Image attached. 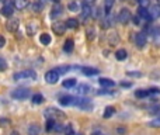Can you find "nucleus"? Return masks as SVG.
Returning a JSON list of instances; mask_svg holds the SVG:
<instances>
[{
	"label": "nucleus",
	"mask_w": 160,
	"mask_h": 135,
	"mask_svg": "<svg viewBox=\"0 0 160 135\" xmlns=\"http://www.w3.org/2000/svg\"><path fill=\"white\" fill-rule=\"evenodd\" d=\"M28 96H30V90L24 89V87L16 89V90L11 91V97L17 99V100H25V99H28Z\"/></svg>",
	"instance_id": "nucleus-1"
},
{
	"label": "nucleus",
	"mask_w": 160,
	"mask_h": 135,
	"mask_svg": "<svg viewBox=\"0 0 160 135\" xmlns=\"http://www.w3.org/2000/svg\"><path fill=\"white\" fill-rule=\"evenodd\" d=\"M21 79H37V73L34 70H31V69L14 73V80H21Z\"/></svg>",
	"instance_id": "nucleus-2"
},
{
	"label": "nucleus",
	"mask_w": 160,
	"mask_h": 135,
	"mask_svg": "<svg viewBox=\"0 0 160 135\" xmlns=\"http://www.w3.org/2000/svg\"><path fill=\"white\" fill-rule=\"evenodd\" d=\"M118 20H119V23L121 24H128V23L132 20V14H131V11H129V8H122L121 11H119V14H118Z\"/></svg>",
	"instance_id": "nucleus-3"
},
{
	"label": "nucleus",
	"mask_w": 160,
	"mask_h": 135,
	"mask_svg": "<svg viewBox=\"0 0 160 135\" xmlns=\"http://www.w3.org/2000/svg\"><path fill=\"white\" fill-rule=\"evenodd\" d=\"M45 80H47V83H49V85H55L59 80V73L55 69H53V70H48L47 73H45Z\"/></svg>",
	"instance_id": "nucleus-4"
},
{
	"label": "nucleus",
	"mask_w": 160,
	"mask_h": 135,
	"mask_svg": "<svg viewBox=\"0 0 160 135\" xmlns=\"http://www.w3.org/2000/svg\"><path fill=\"white\" fill-rule=\"evenodd\" d=\"M135 42H136V45H138V48H143L145 45H146V42H148V35H146V33L141 31V33L136 34Z\"/></svg>",
	"instance_id": "nucleus-5"
},
{
	"label": "nucleus",
	"mask_w": 160,
	"mask_h": 135,
	"mask_svg": "<svg viewBox=\"0 0 160 135\" xmlns=\"http://www.w3.org/2000/svg\"><path fill=\"white\" fill-rule=\"evenodd\" d=\"M13 13H14V6L11 4L10 2H7V3H6V4L2 7V14H3L4 17H11V16H13Z\"/></svg>",
	"instance_id": "nucleus-6"
},
{
	"label": "nucleus",
	"mask_w": 160,
	"mask_h": 135,
	"mask_svg": "<svg viewBox=\"0 0 160 135\" xmlns=\"http://www.w3.org/2000/svg\"><path fill=\"white\" fill-rule=\"evenodd\" d=\"M52 30H53V33L55 34L62 35V34L65 33V30H66V25H65V23H62V21H56V23H53Z\"/></svg>",
	"instance_id": "nucleus-7"
},
{
	"label": "nucleus",
	"mask_w": 160,
	"mask_h": 135,
	"mask_svg": "<svg viewBox=\"0 0 160 135\" xmlns=\"http://www.w3.org/2000/svg\"><path fill=\"white\" fill-rule=\"evenodd\" d=\"M6 27H7V30H8V31L14 33V31L18 30V27H20V21H18L17 18H10V20L7 21V25H6Z\"/></svg>",
	"instance_id": "nucleus-8"
},
{
	"label": "nucleus",
	"mask_w": 160,
	"mask_h": 135,
	"mask_svg": "<svg viewBox=\"0 0 160 135\" xmlns=\"http://www.w3.org/2000/svg\"><path fill=\"white\" fill-rule=\"evenodd\" d=\"M148 11H149L150 20H156V18H159V17H160V4L152 6V7H150V10H148Z\"/></svg>",
	"instance_id": "nucleus-9"
},
{
	"label": "nucleus",
	"mask_w": 160,
	"mask_h": 135,
	"mask_svg": "<svg viewBox=\"0 0 160 135\" xmlns=\"http://www.w3.org/2000/svg\"><path fill=\"white\" fill-rule=\"evenodd\" d=\"M138 17H139V18H145V20H148V21H149L150 16H149V11H148V8L146 7H141V6H139V8H138Z\"/></svg>",
	"instance_id": "nucleus-10"
},
{
	"label": "nucleus",
	"mask_w": 160,
	"mask_h": 135,
	"mask_svg": "<svg viewBox=\"0 0 160 135\" xmlns=\"http://www.w3.org/2000/svg\"><path fill=\"white\" fill-rule=\"evenodd\" d=\"M91 16V7L87 4V3H83L82 6V18H87V17Z\"/></svg>",
	"instance_id": "nucleus-11"
},
{
	"label": "nucleus",
	"mask_w": 160,
	"mask_h": 135,
	"mask_svg": "<svg viewBox=\"0 0 160 135\" xmlns=\"http://www.w3.org/2000/svg\"><path fill=\"white\" fill-rule=\"evenodd\" d=\"M13 6L17 10H22L28 6V0H13Z\"/></svg>",
	"instance_id": "nucleus-12"
},
{
	"label": "nucleus",
	"mask_w": 160,
	"mask_h": 135,
	"mask_svg": "<svg viewBox=\"0 0 160 135\" xmlns=\"http://www.w3.org/2000/svg\"><path fill=\"white\" fill-rule=\"evenodd\" d=\"M39 41H41L42 45H49L51 41H52V38H51V35L48 33H44L39 35Z\"/></svg>",
	"instance_id": "nucleus-13"
},
{
	"label": "nucleus",
	"mask_w": 160,
	"mask_h": 135,
	"mask_svg": "<svg viewBox=\"0 0 160 135\" xmlns=\"http://www.w3.org/2000/svg\"><path fill=\"white\" fill-rule=\"evenodd\" d=\"M100 85L104 86V87H114L115 82L111 79H107V77H101V79H100Z\"/></svg>",
	"instance_id": "nucleus-14"
},
{
	"label": "nucleus",
	"mask_w": 160,
	"mask_h": 135,
	"mask_svg": "<svg viewBox=\"0 0 160 135\" xmlns=\"http://www.w3.org/2000/svg\"><path fill=\"white\" fill-rule=\"evenodd\" d=\"M112 24H114V17H111L110 14H107V17L102 20L101 27H102V28H108V27H111Z\"/></svg>",
	"instance_id": "nucleus-15"
},
{
	"label": "nucleus",
	"mask_w": 160,
	"mask_h": 135,
	"mask_svg": "<svg viewBox=\"0 0 160 135\" xmlns=\"http://www.w3.org/2000/svg\"><path fill=\"white\" fill-rule=\"evenodd\" d=\"M90 86L88 85H79L78 86V89H76V91H78L79 94H87V93H90Z\"/></svg>",
	"instance_id": "nucleus-16"
},
{
	"label": "nucleus",
	"mask_w": 160,
	"mask_h": 135,
	"mask_svg": "<svg viewBox=\"0 0 160 135\" xmlns=\"http://www.w3.org/2000/svg\"><path fill=\"white\" fill-rule=\"evenodd\" d=\"M62 11H63V7H62L61 4H56L55 7L52 8V13H51V18H55V17H58L59 14H62Z\"/></svg>",
	"instance_id": "nucleus-17"
},
{
	"label": "nucleus",
	"mask_w": 160,
	"mask_h": 135,
	"mask_svg": "<svg viewBox=\"0 0 160 135\" xmlns=\"http://www.w3.org/2000/svg\"><path fill=\"white\" fill-rule=\"evenodd\" d=\"M37 28H38V24H37L35 21L28 23V25H27V31H28V34H30V35H34V34L37 33Z\"/></svg>",
	"instance_id": "nucleus-18"
},
{
	"label": "nucleus",
	"mask_w": 160,
	"mask_h": 135,
	"mask_svg": "<svg viewBox=\"0 0 160 135\" xmlns=\"http://www.w3.org/2000/svg\"><path fill=\"white\" fill-rule=\"evenodd\" d=\"M66 28H78L79 27V21L76 18H68L66 23H65Z\"/></svg>",
	"instance_id": "nucleus-19"
},
{
	"label": "nucleus",
	"mask_w": 160,
	"mask_h": 135,
	"mask_svg": "<svg viewBox=\"0 0 160 135\" xmlns=\"http://www.w3.org/2000/svg\"><path fill=\"white\" fill-rule=\"evenodd\" d=\"M39 132H41V128L37 124H31L30 127H28V134L30 135H39Z\"/></svg>",
	"instance_id": "nucleus-20"
},
{
	"label": "nucleus",
	"mask_w": 160,
	"mask_h": 135,
	"mask_svg": "<svg viewBox=\"0 0 160 135\" xmlns=\"http://www.w3.org/2000/svg\"><path fill=\"white\" fill-rule=\"evenodd\" d=\"M127 56H128V52L125 49H118L115 52V58L118 59V61H125V59H127Z\"/></svg>",
	"instance_id": "nucleus-21"
},
{
	"label": "nucleus",
	"mask_w": 160,
	"mask_h": 135,
	"mask_svg": "<svg viewBox=\"0 0 160 135\" xmlns=\"http://www.w3.org/2000/svg\"><path fill=\"white\" fill-rule=\"evenodd\" d=\"M114 113H115V108H114L112 106H108V107H105L102 117H104V118H110V117L114 116Z\"/></svg>",
	"instance_id": "nucleus-22"
},
{
	"label": "nucleus",
	"mask_w": 160,
	"mask_h": 135,
	"mask_svg": "<svg viewBox=\"0 0 160 135\" xmlns=\"http://www.w3.org/2000/svg\"><path fill=\"white\" fill-rule=\"evenodd\" d=\"M72 99H73V96H62V97H59V103L62 106H69V104H72Z\"/></svg>",
	"instance_id": "nucleus-23"
},
{
	"label": "nucleus",
	"mask_w": 160,
	"mask_h": 135,
	"mask_svg": "<svg viewBox=\"0 0 160 135\" xmlns=\"http://www.w3.org/2000/svg\"><path fill=\"white\" fill-rule=\"evenodd\" d=\"M82 72L84 75H87V76H93V75H98V69L96 68H83Z\"/></svg>",
	"instance_id": "nucleus-24"
},
{
	"label": "nucleus",
	"mask_w": 160,
	"mask_h": 135,
	"mask_svg": "<svg viewBox=\"0 0 160 135\" xmlns=\"http://www.w3.org/2000/svg\"><path fill=\"white\" fill-rule=\"evenodd\" d=\"M32 103H34V104H42V103H44V96H42V94H39V93L34 94V96H32Z\"/></svg>",
	"instance_id": "nucleus-25"
},
{
	"label": "nucleus",
	"mask_w": 160,
	"mask_h": 135,
	"mask_svg": "<svg viewBox=\"0 0 160 135\" xmlns=\"http://www.w3.org/2000/svg\"><path fill=\"white\" fill-rule=\"evenodd\" d=\"M62 86L63 87H66V89H70V87H73V86H76V79H66L63 83H62Z\"/></svg>",
	"instance_id": "nucleus-26"
},
{
	"label": "nucleus",
	"mask_w": 160,
	"mask_h": 135,
	"mask_svg": "<svg viewBox=\"0 0 160 135\" xmlns=\"http://www.w3.org/2000/svg\"><path fill=\"white\" fill-rule=\"evenodd\" d=\"M45 116H47L48 118L53 120V117L58 116V110H56V108H48V110H45Z\"/></svg>",
	"instance_id": "nucleus-27"
},
{
	"label": "nucleus",
	"mask_w": 160,
	"mask_h": 135,
	"mask_svg": "<svg viewBox=\"0 0 160 135\" xmlns=\"http://www.w3.org/2000/svg\"><path fill=\"white\" fill-rule=\"evenodd\" d=\"M118 42H119L118 34H117V33H111L110 34V44L111 45H115V44H118Z\"/></svg>",
	"instance_id": "nucleus-28"
},
{
	"label": "nucleus",
	"mask_w": 160,
	"mask_h": 135,
	"mask_svg": "<svg viewBox=\"0 0 160 135\" xmlns=\"http://www.w3.org/2000/svg\"><path fill=\"white\" fill-rule=\"evenodd\" d=\"M73 39H66V42H65V47H63V49L66 51V52H72V49H73Z\"/></svg>",
	"instance_id": "nucleus-29"
},
{
	"label": "nucleus",
	"mask_w": 160,
	"mask_h": 135,
	"mask_svg": "<svg viewBox=\"0 0 160 135\" xmlns=\"http://www.w3.org/2000/svg\"><path fill=\"white\" fill-rule=\"evenodd\" d=\"M114 3H115V0H105V2H104V7H105V11H107V14H108V11L112 8Z\"/></svg>",
	"instance_id": "nucleus-30"
},
{
	"label": "nucleus",
	"mask_w": 160,
	"mask_h": 135,
	"mask_svg": "<svg viewBox=\"0 0 160 135\" xmlns=\"http://www.w3.org/2000/svg\"><path fill=\"white\" fill-rule=\"evenodd\" d=\"M135 96L138 97V99H143V97L149 96V93H148V90H136L135 91Z\"/></svg>",
	"instance_id": "nucleus-31"
},
{
	"label": "nucleus",
	"mask_w": 160,
	"mask_h": 135,
	"mask_svg": "<svg viewBox=\"0 0 160 135\" xmlns=\"http://www.w3.org/2000/svg\"><path fill=\"white\" fill-rule=\"evenodd\" d=\"M68 8H69L70 11H79V6L76 2H70L69 6H68Z\"/></svg>",
	"instance_id": "nucleus-32"
},
{
	"label": "nucleus",
	"mask_w": 160,
	"mask_h": 135,
	"mask_svg": "<svg viewBox=\"0 0 160 135\" xmlns=\"http://www.w3.org/2000/svg\"><path fill=\"white\" fill-rule=\"evenodd\" d=\"M42 7H44V4H42L41 2L34 3V6H32V8H34V11H35V13H39V10H42Z\"/></svg>",
	"instance_id": "nucleus-33"
},
{
	"label": "nucleus",
	"mask_w": 160,
	"mask_h": 135,
	"mask_svg": "<svg viewBox=\"0 0 160 135\" xmlns=\"http://www.w3.org/2000/svg\"><path fill=\"white\" fill-rule=\"evenodd\" d=\"M6 69H7V62H6L4 58H2V56H0V72L6 70Z\"/></svg>",
	"instance_id": "nucleus-34"
},
{
	"label": "nucleus",
	"mask_w": 160,
	"mask_h": 135,
	"mask_svg": "<svg viewBox=\"0 0 160 135\" xmlns=\"http://www.w3.org/2000/svg\"><path fill=\"white\" fill-rule=\"evenodd\" d=\"M69 69H70L69 66H66V65H65V66H59L58 69H55V70H56V72H58V73H59V75H63V73H66V72H68V70H69Z\"/></svg>",
	"instance_id": "nucleus-35"
},
{
	"label": "nucleus",
	"mask_w": 160,
	"mask_h": 135,
	"mask_svg": "<svg viewBox=\"0 0 160 135\" xmlns=\"http://www.w3.org/2000/svg\"><path fill=\"white\" fill-rule=\"evenodd\" d=\"M53 125H55V120H52V118H48V122H47V131L53 130Z\"/></svg>",
	"instance_id": "nucleus-36"
},
{
	"label": "nucleus",
	"mask_w": 160,
	"mask_h": 135,
	"mask_svg": "<svg viewBox=\"0 0 160 135\" xmlns=\"http://www.w3.org/2000/svg\"><path fill=\"white\" fill-rule=\"evenodd\" d=\"M53 131H56V132H62V131H63V125H62L61 122H55V125H53Z\"/></svg>",
	"instance_id": "nucleus-37"
},
{
	"label": "nucleus",
	"mask_w": 160,
	"mask_h": 135,
	"mask_svg": "<svg viewBox=\"0 0 160 135\" xmlns=\"http://www.w3.org/2000/svg\"><path fill=\"white\" fill-rule=\"evenodd\" d=\"M63 131H65V134H66V135L72 134V132H73V128H72V125H70V124H68L66 127H63Z\"/></svg>",
	"instance_id": "nucleus-38"
},
{
	"label": "nucleus",
	"mask_w": 160,
	"mask_h": 135,
	"mask_svg": "<svg viewBox=\"0 0 160 135\" xmlns=\"http://www.w3.org/2000/svg\"><path fill=\"white\" fill-rule=\"evenodd\" d=\"M150 113H152V114H160V104L155 106L153 108H150Z\"/></svg>",
	"instance_id": "nucleus-39"
},
{
	"label": "nucleus",
	"mask_w": 160,
	"mask_h": 135,
	"mask_svg": "<svg viewBox=\"0 0 160 135\" xmlns=\"http://www.w3.org/2000/svg\"><path fill=\"white\" fill-rule=\"evenodd\" d=\"M87 38L88 39H93L94 38V28H88V30H87Z\"/></svg>",
	"instance_id": "nucleus-40"
},
{
	"label": "nucleus",
	"mask_w": 160,
	"mask_h": 135,
	"mask_svg": "<svg viewBox=\"0 0 160 135\" xmlns=\"http://www.w3.org/2000/svg\"><path fill=\"white\" fill-rule=\"evenodd\" d=\"M136 2H139L141 7H148L149 6V0H136Z\"/></svg>",
	"instance_id": "nucleus-41"
},
{
	"label": "nucleus",
	"mask_w": 160,
	"mask_h": 135,
	"mask_svg": "<svg viewBox=\"0 0 160 135\" xmlns=\"http://www.w3.org/2000/svg\"><path fill=\"white\" fill-rule=\"evenodd\" d=\"M148 93L149 94H152V93H160V90L158 87H152V89H149V90H148Z\"/></svg>",
	"instance_id": "nucleus-42"
},
{
	"label": "nucleus",
	"mask_w": 160,
	"mask_h": 135,
	"mask_svg": "<svg viewBox=\"0 0 160 135\" xmlns=\"http://www.w3.org/2000/svg\"><path fill=\"white\" fill-rule=\"evenodd\" d=\"M128 76H141V72H127Z\"/></svg>",
	"instance_id": "nucleus-43"
},
{
	"label": "nucleus",
	"mask_w": 160,
	"mask_h": 135,
	"mask_svg": "<svg viewBox=\"0 0 160 135\" xmlns=\"http://www.w3.org/2000/svg\"><path fill=\"white\" fill-rule=\"evenodd\" d=\"M6 45V38L3 35H0V48H3Z\"/></svg>",
	"instance_id": "nucleus-44"
},
{
	"label": "nucleus",
	"mask_w": 160,
	"mask_h": 135,
	"mask_svg": "<svg viewBox=\"0 0 160 135\" xmlns=\"http://www.w3.org/2000/svg\"><path fill=\"white\" fill-rule=\"evenodd\" d=\"M133 23H135L136 25H139V24H141V18H139L138 16H136V17H133Z\"/></svg>",
	"instance_id": "nucleus-45"
},
{
	"label": "nucleus",
	"mask_w": 160,
	"mask_h": 135,
	"mask_svg": "<svg viewBox=\"0 0 160 135\" xmlns=\"http://www.w3.org/2000/svg\"><path fill=\"white\" fill-rule=\"evenodd\" d=\"M121 86H124V87H131L132 85H131V83H127V82H122V83H121Z\"/></svg>",
	"instance_id": "nucleus-46"
},
{
	"label": "nucleus",
	"mask_w": 160,
	"mask_h": 135,
	"mask_svg": "<svg viewBox=\"0 0 160 135\" xmlns=\"http://www.w3.org/2000/svg\"><path fill=\"white\" fill-rule=\"evenodd\" d=\"M124 132H125L124 128H117V134H124Z\"/></svg>",
	"instance_id": "nucleus-47"
},
{
	"label": "nucleus",
	"mask_w": 160,
	"mask_h": 135,
	"mask_svg": "<svg viewBox=\"0 0 160 135\" xmlns=\"http://www.w3.org/2000/svg\"><path fill=\"white\" fill-rule=\"evenodd\" d=\"M91 135H104V134H102L101 131H94V132L91 134Z\"/></svg>",
	"instance_id": "nucleus-48"
},
{
	"label": "nucleus",
	"mask_w": 160,
	"mask_h": 135,
	"mask_svg": "<svg viewBox=\"0 0 160 135\" xmlns=\"http://www.w3.org/2000/svg\"><path fill=\"white\" fill-rule=\"evenodd\" d=\"M96 2V0H83V3H87V4H90V3Z\"/></svg>",
	"instance_id": "nucleus-49"
},
{
	"label": "nucleus",
	"mask_w": 160,
	"mask_h": 135,
	"mask_svg": "<svg viewBox=\"0 0 160 135\" xmlns=\"http://www.w3.org/2000/svg\"><path fill=\"white\" fill-rule=\"evenodd\" d=\"M10 135H20V132H18V131H11Z\"/></svg>",
	"instance_id": "nucleus-50"
},
{
	"label": "nucleus",
	"mask_w": 160,
	"mask_h": 135,
	"mask_svg": "<svg viewBox=\"0 0 160 135\" xmlns=\"http://www.w3.org/2000/svg\"><path fill=\"white\" fill-rule=\"evenodd\" d=\"M69 135H82V134H76L75 131H73V132H72V134H69Z\"/></svg>",
	"instance_id": "nucleus-51"
},
{
	"label": "nucleus",
	"mask_w": 160,
	"mask_h": 135,
	"mask_svg": "<svg viewBox=\"0 0 160 135\" xmlns=\"http://www.w3.org/2000/svg\"><path fill=\"white\" fill-rule=\"evenodd\" d=\"M52 2H55V3H59V0H52Z\"/></svg>",
	"instance_id": "nucleus-52"
},
{
	"label": "nucleus",
	"mask_w": 160,
	"mask_h": 135,
	"mask_svg": "<svg viewBox=\"0 0 160 135\" xmlns=\"http://www.w3.org/2000/svg\"><path fill=\"white\" fill-rule=\"evenodd\" d=\"M119 2H125V0H119Z\"/></svg>",
	"instance_id": "nucleus-53"
},
{
	"label": "nucleus",
	"mask_w": 160,
	"mask_h": 135,
	"mask_svg": "<svg viewBox=\"0 0 160 135\" xmlns=\"http://www.w3.org/2000/svg\"><path fill=\"white\" fill-rule=\"evenodd\" d=\"M158 2H159V4H160V0H158Z\"/></svg>",
	"instance_id": "nucleus-54"
}]
</instances>
